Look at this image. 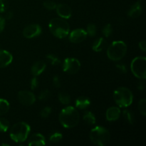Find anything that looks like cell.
Returning <instances> with one entry per match:
<instances>
[{"label": "cell", "instance_id": "1", "mask_svg": "<svg viewBox=\"0 0 146 146\" xmlns=\"http://www.w3.org/2000/svg\"><path fill=\"white\" fill-rule=\"evenodd\" d=\"M60 123L66 128H71L78 125L80 115L78 111L73 106H67L63 108L58 115Z\"/></svg>", "mask_w": 146, "mask_h": 146}, {"label": "cell", "instance_id": "2", "mask_svg": "<svg viewBox=\"0 0 146 146\" xmlns=\"http://www.w3.org/2000/svg\"><path fill=\"white\" fill-rule=\"evenodd\" d=\"M48 28L51 34L58 38H65L70 33L69 24L62 18L52 19L48 24Z\"/></svg>", "mask_w": 146, "mask_h": 146}, {"label": "cell", "instance_id": "3", "mask_svg": "<svg viewBox=\"0 0 146 146\" xmlns=\"http://www.w3.org/2000/svg\"><path fill=\"white\" fill-rule=\"evenodd\" d=\"M31 131V127L25 122H19L14 124L10 130L11 139L16 143H23L27 141Z\"/></svg>", "mask_w": 146, "mask_h": 146}, {"label": "cell", "instance_id": "4", "mask_svg": "<svg viewBox=\"0 0 146 146\" xmlns=\"http://www.w3.org/2000/svg\"><path fill=\"white\" fill-rule=\"evenodd\" d=\"M90 139L91 142L96 145H106L111 140L110 132L103 126H96L90 132Z\"/></svg>", "mask_w": 146, "mask_h": 146}, {"label": "cell", "instance_id": "5", "mask_svg": "<svg viewBox=\"0 0 146 146\" xmlns=\"http://www.w3.org/2000/svg\"><path fill=\"white\" fill-rule=\"evenodd\" d=\"M113 99L118 106L126 108L132 104L133 96L131 90L128 88L120 87L114 91Z\"/></svg>", "mask_w": 146, "mask_h": 146}, {"label": "cell", "instance_id": "6", "mask_svg": "<svg viewBox=\"0 0 146 146\" xmlns=\"http://www.w3.org/2000/svg\"><path fill=\"white\" fill-rule=\"evenodd\" d=\"M127 53V46L124 41H115L108 46L107 55L109 59L118 61L122 59Z\"/></svg>", "mask_w": 146, "mask_h": 146}, {"label": "cell", "instance_id": "7", "mask_svg": "<svg viewBox=\"0 0 146 146\" xmlns=\"http://www.w3.org/2000/svg\"><path fill=\"white\" fill-rule=\"evenodd\" d=\"M131 69L136 78L145 80L146 78L145 57L138 56L133 58L131 64Z\"/></svg>", "mask_w": 146, "mask_h": 146}, {"label": "cell", "instance_id": "8", "mask_svg": "<svg viewBox=\"0 0 146 146\" xmlns=\"http://www.w3.org/2000/svg\"><path fill=\"white\" fill-rule=\"evenodd\" d=\"M81 63L76 58H67L63 63V71L69 74H75L79 71Z\"/></svg>", "mask_w": 146, "mask_h": 146}, {"label": "cell", "instance_id": "9", "mask_svg": "<svg viewBox=\"0 0 146 146\" xmlns=\"http://www.w3.org/2000/svg\"><path fill=\"white\" fill-rule=\"evenodd\" d=\"M18 100L22 105L29 106L36 101V96L32 92L28 91H21L18 93Z\"/></svg>", "mask_w": 146, "mask_h": 146}, {"label": "cell", "instance_id": "10", "mask_svg": "<svg viewBox=\"0 0 146 146\" xmlns=\"http://www.w3.org/2000/svg\"><path fill=\"white\" fill-rule=\"evenodd\" d=\"M41 33V27L36 24H32L26 27L23 30V35L27 38H32L39 36Z\"/></svg>", "mask_w": 146, "mask_h": 146}, {"label": "cell", "instance_id": "11", "mask_svg": "<svg viewBox=\"0 0 146 146\" xmlns=\"http://www.w3.org/2000/svg\"><path fill=\"white\" fill-rule=\"evenodd\" d=\"M69 41L71 42L74 43V44H78L86 38L87 37V33L86 30L83 29H74L69 33Z\"/></svg>", "mask_w": 146, "mask_h": 146}, {"label": "cell", "instance_id": "12", "mask_svg": "<svg viewBox=\"0 0 146 146\" xmlns=\"http://www.w3.org/2000/svg\"><path fill=\"white\" fill-rule=\"evenodd\" d=\"M56 13L61 18L68 19L72 15V10L71 7L66 4H59L56 7Z\"/></svg>", "mask_w": 146, "mask_h": 146}, {"label": "cell", "instance_id": "13", "mask_svg": "<svg viewBox=\"0 0 146 146\" xmlns=\"http://www.w3.org/2000/svg\"><path fill=\"white\" fill-rule=\"evenodd\" d=\"M30 146H41L46 145V139L41 133H34L31 135L28 141Z\"/></svg>", "mask_w": 146, "mask_h": 146}, {"label": "cell", "instance_id": "14", "mask_svg": "<svg viewBox=\"0 0 146 146\" xmlns=\"http://www.w3.org/2000/svg\"><path fill=\"white\" fill-rule=\"evenodd\" d=\"M13 56L6 50H0V68H4L12 62Z\"/></svg>", "mask_w": 146, "mask_h": 146}, {"label": "cell", "instance_id": "15", "mask_svg": "<svg viewBox=\"0 0 146 146\" xmlns=\"http://www.w3.org/2000/svg\"><path fill=\"white\" fill-rule=\"evenodd\" d=\"M121 110L118 107L112 106L108 108L106 113V117L107 121H117L121 116Z\"/></svg>", "mask_w": 146, "mask_h": 146}, {"label": "cell", "instance_id": "16", "mask_svg": "<svg viewBox=\"0 0 146 146\" xmlns=\"http://www.w3.org/2000/svg\"><path fill=\"white\" fill-rule=\"evenodd\" d=\"M46 65L45 62L42 61H36V63H34V65L31 66V73L34 76H38L41 75L43 72L44 71V70L46 69Z\"/></svg>", "mask_w": 146, "mask_h": 146}, {"label": "cell", "instance_id": "17", "mask_svg": "<svg viewBox=\"0 0 146 146\" xmlns=\"http://www.w3.org/2000/svg\"><path fill=\"white\" fill-rule=\"evenodd\" d=\"M141 13H142V6H141V0H139L131 6L128 12V17L134 19L139 17Z\"/></svg>", "mask_w": 146, "mask_h": 146}, {"label": "cell", "instance_id": "18", "mask_svg": "<svg viewBox=\"0 0 146 146\" xmlns=\"http://www.w3.org/2000/svg\"><path fill=\"white\" fill-rule=\"evenodd\" d=\"M76 107L78 109H86L91 104V101L88 98L85 96H81L76 100Z\"/></svg>", "mask_w": 146, "mask_h": 146}, {"label": "cell", "instance_id": "19", "mask_svg": "<svg viewBox=\"0 0 146 146\" xmlns=\"http://www.w3.org/2000/svg\"><path fill=\"white\" fill-rule=\"evenodd\" d=\"M106 44V41L105 38H102V37L98 38L93 43L92 49L96 52H100L105 48Z\"/></svg>", "mask_w": 146, "mask_h": 146}, {"label": "cell", "instance_id": "20", "mask_svg": "<svg viewBox=\"0 0 146 146\" xmlns=\"http://www.w3.org/2000/svg\"><path fill=\"white\" fill-rule=\"evenodd\" d=\"M83 119L88 125H94L96 123V117L91 111H86L83 115Z\"/></svg>", "mask_w": 146, "mask_h": 146}, {"label": "cell", "instance_id": "21", "mask_svg": "<svg viewBox=\"0 0 146 146\" xmlns=\"http://www.w3.org/2000/svg\"><path fill=\"white\" fill-rule=\"evenodd\" d=\"M58 101L64 105H68L71 103V96L69 94L64 91H61L58 95Z\"/></svg>", "mask_w": 146, "mask_h": 146}, {"label": "cell", "instance_id": "22", "mask_svg": "<svg viewBox=\"0 0 146 146\" xmlns=\"http://www.w3.org/2000/svg\"><path fill=\"white\" fill-rule=\"evenodd\" d=\"M10 108L9 103L4 98H0V115L7 113Z\"/></svg>", "mask_w": 146, "mask_h": 146}, {"label": "cell", "instance_id": "23", "mask_svg": "<svg viewBox=\"0 0 146 146\" xmlns=\"http://www.w3.org/2000/svg\"><path fill=\"white\" fill-rule=\"evenodd\" d=\"M48 138H49L50 142L55 143H58L62 140L63 135L62 133L59 131H54L50 134Z\"/></svg>", "mask_w": 146, "mask_h": 146}, {"label": "cell", "instance_id": "24", "mask_svg": "<svg viewBox=\"0 0 146 146\" xmlns=\"http://www.w3.org/2000/svg\"><path fill=\"white\" fill-rule=\"evenodd\" d=\"M123 115L124 118L126 120L127 122L129 124H133L135 122V116H134V114L131 112L129 110H125L123 112Z\"/></svg>", "mask_w": 146, "mask_h": 146}, {"label": "cell", "instance_id": "25", "mask_svg": "<svg viewBox=\"0 0 146 146\" xmlns=\"http://www.w3.org/2000/svg\"><path fill=\"white\" fill-rule=\"evenodd\" d=\"M9 128V121L4 118H0V132H7Z\"/></svg>", "mask_w": 146, "mask_h": 146}, {"label": "cell", "instance_id": "26", "mask_svg": "<svg viewBox=\"0 0 146 146\" xmlns=\"http://www.w3.org/2000/svg\"><path fill=\"white\" fill-rule=\"evenodd\" d=\"M46 58L53 66H58L61 64V61L59 58L54 54H48L46 55Z\"/></svg>", "mask_w": 146, "mask_h": 146}, {"label": "cell", "instance_id": "27", "mask_svg": "<svg viewBox=\"0 0 146 146\" xmlns=\"http://www.w3.org/2000/svg\"><path fill=\"white\" fill-rule=\"evenodd\" d=\"M86 31L87 33V35L90 36H94L96 34V27L94 24H88Z\"/></svg>", "mask_w": 146, "mask_h": 146}, {"label": "cell", "instance_id": "28", "mask_svg": "<svg viewBox=\"0 0 146 146\" xmlns=\"http://www.w3.org/2000/svg\"><path fill=\"white\" fill-rule=\"evenodd\" d=\"M102 33L105 37H106V38L109 37L113 33L112 25H111V24H106V25L104 27V29H103Z\"/></svg>", "mask_w": 146, "mask_h": 146}, {"label": "cell", "instance_id": "29", "mask_svg": "<svg viewBox=\"0 0 146 146\" xmlns=\"http://www.w3.org/2000/svg\"><path fill=\"white\" fill-rule=\"evenodd\" d=\"M138 110H139L140 113L145 116L146 115V101L144 98L140 100V101L138 102Z\"/></svg>", "mask_w": 146, "mask_h": 146}, {"label": "cell", "instance_id": "30", "mask_svg": "<svg viewBox=\"0 0 146 146\" xmlns=\"http://www.w3.org/2000/svg\"><path fill=\"white\" fill-rule=\"evenodd\" d=\"M51 92L48 89L44 90L38 95V99L41 101H46L51 97Z\"/></svg>", "mask_w": 146, "mask_h": 146}, {"label": "cell", "instance_id": "31", "mask_svg": "<svg viewBox=\"0 0 146 146\" xmlns=\"http://www.w3.org/2000/svg\"><path fill=\"white\" fill-rule=\"evenodd\" d=\"M51 108L49 106H46L45 108H43L41 111V113H40V115L41 116V118H48L50 115V114L51 113Z\"/></svg>", "mask_w": 146, "mask_h": 146}, {"label": "cell", "instance_id": "32", "mask_svg": "<svg viewBox=\"0 0 146 146\" xmlns=\"http://www.w3.org/2000/svg\"><path fill=\"white\" fill-rule=\"evenodd\" d=\"M44 7L48 10H54L56 7V4L51 0H46L44 2Z\"/></svg>", "mask_w": 146, "mask_h": 146}, {"label": "cell", "instance_id": "33", "mask_svg": "<svg viewBox=\"0 0 146 146\" xmlns=\"http://www.w3.org/2000/svg\"><path fill=\"white\" fill-rule=\"evenodd\" d=\"M8 7L7 0H0V13L5 12Z\"/></svg>", "mask_w": 146, "mask_h": 146}, {"label": "cell", "instance_id": "34", "mask_svg": "<svg viewBox=\"0 0 146 146\" xmlns=\"http://www.w3.org/2000/svg\"><path fill=\"white\" fill-rule=\"evenodd\" d=\"M52 83L54 86L56 87V88H60L61 87V81H60V78L58 75H55L53 77Z\"/></svg>", "mask_w": 146, "mask_h": 146}, {"label": "cell", "instance_id": "35", "mask_svg": "<svg viewBox=\"0 0 146 146\" xmlns=\"http://www.w3.org/2000/svg\"><path fill=\"white\" fill-rule=\"evenodd\" d=\"M38 81L36 76H34V78H31V81H30V87L32 90H35L36 88L38 87Z\"/></svg>", "mask_w": 146, "mask_h": 146}, {"label": "cell", "instance_id": "36", "mask_svg": "<svg viewBox=\"0 0 146 146\" xmlns=\"http://www.w3.org/2000/svg\"><path fill=\"white\" fill-rule=\"evenodd\" d=\"M116 68H118V71L122 74H126L127 72V68L125 66V64H118L116 65Z\"/></svg>", "mask_w": 146, "mask_h": 146}, {"label": "cell", "instance_id": "37", "mask_svg": "<svg viewBox=\"0 0 146 146\" xmlns=\"http://www.w3.org/2000/svg\"><path fill=\"white\" fill-rule=\"evenodd\" d=\"M4 27H5V19L0 15V34L3 31Z\"/></svg>", "mask_w": 146, "mask_h": 146}, {"label": "cell", "instance_id": "38", "mask_svg": "<svg viewBox=\"0 0 146 146\" xmlns=\"http://www.w3.org/2000/svg\"><path fill=\"white\" fill-rule=\"evenodd\" d=\"M138 46H139V48L142 50L143 51H146V42L145 41H140L139 44H138Z\"/></svg>", "mask_w": 146, "mask_h": 146}, {"label": "cell", "instance_id": "39", "mask_svg": "<svg viewBox=\"0 0 146 146\" xmlns=\"http://www.w3.org/2000/svg\"><path fill=\"white\" fill-rule=\"evenodd\" d=\"M138 88L140 91H143L144 88H145V81H141L138 84Z\"/></svg>", "mask_w": 146, "mask_h": 146}, {"label": "cell", "instance_id": "40", "mask_svg": "<svg viewBox=\"0 0 146 146\" xmlns=\"http://www.w3.org/2000/svg\"><path fill=\"white\" fill-rule=\"evenodd\" d=\"M13 16H14V14H13L12 11H9L6 14L5 18L4 19H11L13 17Z\"/></svg>", "mask_w": 146, "mask_h": 146}]
</instances>
